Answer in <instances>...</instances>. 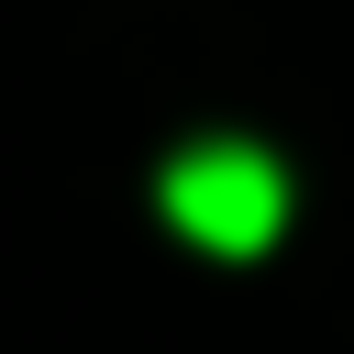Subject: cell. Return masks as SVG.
Instances as JSON below:
<instances>
[{"instance_id": "obj_1", "label": "cell", "mask_w": 354, "mask_h": 354, "mask_svg": "<svg viewBox=\"0 0 354 354\" xmlns=\"http://www.w3.org/2000/svg\"><path fill=\"white\" fill-rule=\"evenodd\" d=\"M166 221H177L188 243H210V254H266L277 221H288V166H277L266 144L210 133V144H188V155L166 166Z\"/></svg>"}]
</instances>
